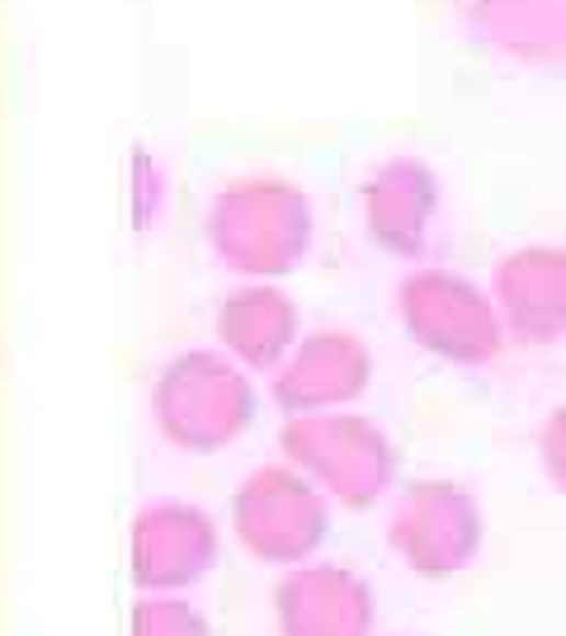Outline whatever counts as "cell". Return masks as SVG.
<instances>
[{
  "label": "cell",
  "instance_id": "8",
  "mask_svg": "<svg viewBox=\"0 0 566 636\" xmlns=\"http://www.w3.org/2000/svg\"><path fill=\"white\" fill-rule=\"evenodd\" d=\"M217 330H223V340L246 363L270 368L293 340V307L274 288H246V293L227 297L223 316H217Z\"/></svg>",
  "mask_w": 566,
  "mask_h": 636
},
{
  "label": "cell",
  "instance_id": "1",
  "mask_svg": "<svg viewBox=\"0 0 566 636\" xmlns=\"http://www.w3.org/2000/svg\"><path fill=\"white\" fill-rule=\"evenodd\" d=\"M307 203L283 184H241L217 198L213 246L246 274H283L307 250Z\"/></svg>",
  "mask_w": 566,
  "mask_h": 636
},
{
  "label": "cell",
  "instance_id": "6",
  "mask_svg": "<svg viewBox=\"0 0 566 636\" xmlns=\"http://www.w3.org/2000/svg\"><path fill=\"white\" fill-rule=\"evenodd\" d=\"M467 24L519 61H566V0H477Z\"/></svg>",
  "mask_w": 566,
  "mask_h": 636
},
{
  "label": "cell",
  "instance_id": "3",
  "mask_svg": "<svg viewBox=\"0 0 566 636\" xmlns=\"http://www.w3.org/2000/svg\"><path fill=\"white\" fill-rule=\"evenodd\" d=\"M401 311L420 344L459 363H486L500 354V326L486 297L467 279L424 269L401 283Z\"/></svg>",
  "mask_w": 566,
  "mask_h": 636
},
{
  "label": "cell",
  "instance_id": "2",
  "mask_svg": "<svg viewBox=\"0 0 566 636\" xmlns=\"http://www.w3.org/2000/svg\"><path fill=\"white\" fill-rule=\"evenodd\" d=\"M156 406H161V424L170 429V439L213 448L250 420V387L217 354H189L170 363Z\"/></svg>",
  "mask_w": 566,
  "mask_h": 636
},
{
  "label": "cell",
  "instance_id": "4",
  "mask_svg": "<svg viewBox=\"0 0 566 636\" xmlns=\"http://www.w3.org/2000/svg\"><path fill=\"white\" fill-rule=\"evenodd\" d=\"M500 302L510 311L519 340H553L566 326V254L553 250H519L500 269Z\"/></svg>",
  "mask_w": 566,
  "mask_h": 636
},
{
  "label": "cell",
  "instance_id": "7",
  "mask_svg": "<svg viewBox=\"0 0 566 636\" xmlns=\"http://www.w3.org/2000/svg\"><path fill=\"white\" fill-rule=\"evenodd\" d=\"M369 359L359 340L350 336H321L303 344V354L293 359V368L279 377V401L288 410H307L321 401H344L364 387Z\"/></svg>",
  "mask_w": 566,
  "mask_h": 636
},
{
  "label": "cell",
  "instance_id": "5",
  "mask_svg": "<svg viewBox=\"0 0 566 636\" xmlns=\"http://www.w3.org/2000/svg\"><path fill=\"white\" fill-rule=\"evenodd\" d=\"M434 174L420 161H387L369 180V231L397 254H420L434 213Z\"/></svg>",
  "mask_w": 566,
  "mask_h": 636
}]
</instances>
